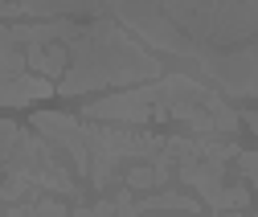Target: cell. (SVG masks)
<instances>
[{
	"label": "cell",
	"mask_w": 258,
	"mask_h": 217,
	"mask_svg": "<svg viewBox=\"0 0 258 217\" xmlns=\"http://www.w3.org/2000/svg\"><path fill=\"white\" fill-rule=\"evenodd\" d=\"M17 74H25V53H17V49H0V86H9Z\"/></svg>",
	"instance_id": "obj_6"
},
{
	"label": "cell",
	"mask_w": 258,
	"mask_h": 217,
	"mask_svg": "<svg viewBox=\"0 0 258 217\" xmlns=\"http://www.w3.org/2000/svg\"><path fill=\"white\" fill-rule=\"evenodd\" d=\"M17 135H21V131L13 127V123H9V119H0V160H13V148H17L13 139H17Z\"/></svg>",
	"instance_id": "obj_7"
},
{
	"label": "cell",
	"mask_w": 258,
	"mask_h": 217,
	"mask_svg": "<svg viewBox=\"0 0 258 217\" xmlns=\"http://www.w3.org/2000/svg\"><path fill=\"white\" fill-rule=\"evenodd\" d=\"M140 78H160V66L132 45L111 21H99L94 29L74 33V66L66 82L53 86V95H82V90L107 86V82H140Z\"/></svg>",
	"instance_id": "obj_1"
},
{
	"label": "cell",
	"mask_w": 258,
	"mask_h": 217,
	"mask_svg": "<svg viewBox=\"0 0 258 217\" xmlns=\"http://www.w3.org/2000/svg\"><path fill=\"white\" fill-rule=\"evenodd\" d=\"M66 61H70L66 45H49V49L29 45V53H25V70H37V74H45V78H57L61 70H66Z\"/></svg>",
	"instance_id": "obj_5"
},
{
	"label": "cell",
	"mask_w": 258,
	"mask_h": 217,
	"mask_svg": "<svg viewBox=\"0 0 258 217\" xmlns=\"http://www.w3.org/2000/svg\"><path fill=\"white\" fill-rule=\"evenodd\" d=\"M21 17H53V13H99V0H13Z\"/></svg>",
	"instance_id": "obj_4"
},
{
	"label": "cell",
	"mask_w": 258,
	"mask_h": 217,
	"mask_svg": "<svg viewBox=\"0 0 258 217\" xmlns=\"http://www.w3.org/2000/svg\"><path fill=\"white\" fill-rule=\"evenodd\" d=\"M53 95V82L33 78V74H17L9 86H0V107H25L33 99H49Z\"/></svg>",
	"instance_id": "obj_3"
},
{
	"label": "cell",
	"mask_w": 258,
	"mask_h": 217,
	"mask_svg": "<svg viewBox=\"0 0 258 217\" xmlns=\"http://www.w3.org/2000/svg\"><path fill=\"white\" fill-rule=\"evenodd\" d=\"M164 86H148L132 90V95H115L99 99L86 107V119H123V123H148V119H164Z\"/></svg>",
	"instance_id": "obj_2"
}]
</instances>
